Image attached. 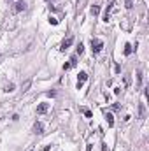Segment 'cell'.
I'll list each match as a JSON object with an SVG mask.
<instances>
[{
	"label": "cell",
	"mask_w": 149,
	"mask_h": 151,
	"mask_svg": "<svg viewBox=\"0 0 149 151\" xmlns=\"http://www.w3.org/2000/svg\"><path fill=\"white\" fill-rule=\"evenodd\" d=\"M89 44H91V49H93L95 55H98V53L103 49V42H102L100 39H91V42H89Z\"/></svg>",
	"instance_id": "1"
},
{
	"label": "cell",
	"mask_w": 149,
	"mask_h": 151,
	"mask_svg": "<svg viewBox=\"0 0 149 151\" xmlns=\"http://www.w3.org/2000/svg\"><path fill=\"white\" fill-rule=\"evenodd\" d=\"M114 5H116V2L112 0V2H110V4L107 5V9H105V12H103V21H105V23H107V21L110 19V11L114 9Z\"/></svg>",
	"instance_id": "2"
},
{
	"label": "cell",
	"mask_w": 149,
	"mask_h": 151,
	"mask_svg": "<svg viewBox=\"0 0 149 151\" xmlns=\"http://www.w3.org/2000/svg\"><path fill=\"white\" fill-rule=\"evenodd\" d=\"M86 79H88V74L86 72H79V77H77V90H81V88H83V84H84V83H86Z\"/></svg>",
	"instance_id": "3"
},
{
	"label": "cell",
	"mask_w": 149,
	"mask_h": 151,
	"mask_svg": "<svg viewBox=\"0 0 149 151\" xmlns=\"http://www.w3.org/2000/svg\"><path fill=\"white\" fill-rule=\"evenodd\" d=\"M72 42H74V37H69V39H65V41L62 42V48H60V49H62V51L69 49V48L72 46Z\"/></svg>",
	"instance_id": "4"
},
{
	"label": "cell",
	"mask_w": 149,
	"mask_h": 151,
	"mask_svg": "<svg viewBox=\"0 0 149 151\" xmlns=\"http://www.w3.org/2000/svg\"><path fill=\"white\" fill-rule=\"evenodd\" d=\"M47 109H49V104H39L37 105V114H44V112H47Z\"/></svg>",
	"instance_id": "5"
},
{
	"label": "cell",
	"mask_w": 149,
	"mask_h": 151,
	"mask_svg": "<svg viewBox=\"0 0 149 151\" xmlns=\"http://www.w3.org/2000/svg\"><path fill=\"white\" fill-rule=\"evenodd\" d=\"M14 5H16V7H14V11H16V12H19V11H25V9H26L25 0H19V2H16Z\"/></svg>",
	"instance_id": "6"
},
{
	"label": "cell",
	"mask_w": 149,
	"mask_h": 151,
	"mask_svg": "<svg viewBox=\"0 0 149 151\" xmlns=\"http://www.w3.org/2000/svg\"><path fill=\"white\" fill-rule=\"evenodd\" d=\"M42 130H44L42 123H40V121H37V123L33 125V134H39V135H40V134H42Z\"/></svg>",
	"instance_id": "7"
},
{
	"label": "cell",
	"mask_w": 149,
	"mask_h": 151,
	"mask_svg": "<svg viewBox=\"0 0 149 151\" xmlns=\"http://www.w3.org/2000/svg\"><path fill=\"white\" fill-rule=\"evenodd\" d=\"M105 119H107V125L112 128V126H114V116L110 114V112H107V114H105Z\"/></svg>",
	"instance_id": "8"
},
{
	"label": "cell",
	"mask_w": 149,
	"mask_h": 151,
	"mask_svg": "<svg viewBox=\"0 0 149 151\" xmlns=\"http://www.w3.org/2000/svg\"><path fill=\"white\" fill-rule=\"evenodd\" d=\"M139 118H146V105L139 104Z\"/></svg>",
	"instance_id": "9"
},
{
	"label": "cell",
	"mask_w": 149,
	"mask_h": 151,
	"mask_svg": "<svg viewBox=\"0 0 149 151\" xmlns=\"http://www.w3.org/2000/svg\"><path fill=\"white\" fill-rule=\"evenodd\" d=\"M132 51H133V49H132V44H130V42H126V44H125V55H126V56L132 55Z\"/></svg>",
	"instance_id": "10"
},
{
	"label": "cell",
	"mask_w": 149,
	"mask_h": 151,
	"mask_svg": "<svg viewBox=\"0 0 149 151\" xmlns=\"http://www.w3.org/2000/svg\"><path fill=\"white\" fill-rule=\"evenodd\" d=\"M12 90H14V83H9V84H5V86H4V92H5V93L12 92Z\"/></svg>",
	"instance_id": "11"
},
{
	"label": "cell",
	"mask_w": 149,
	"mask_h": 151,
	"mask_svg": "<svg viewBox=\"0 0 149 151\" xmlns=\"http://www.w3.org/2000/svg\"><path fill=\"white\" fill-rule=\"evenodd\" d=\"M98 12H100V7H98V5H93V7H91V16H96Z\"/></svg>",
	"instance_id": "12"
},
{
	"label": "cell",
	"mask_w": 149,
	"mask_h": 151,
	"mask_svg": "<svg viewBox=\"0 0 149 151\" xmlns=\"http://www.w3.org/2000/svg\"><path fill=\"white\" fill-rule=\"evenodd\" d=\"M125 7H126V9H132V7H133V2H132V0H125Z\"/></svg>",
	"instance_id": "13"
},
{
	"label": "cell",
	"mask_w": 149,
	"mask_h": 151,
	"mask_svg": "<svg viewBox=\"0 0 149 151\" xmlns=\"http://www.w3.org/2000/svg\"><path fill=\"white\" fill-rule=\"evenodd\" d=\"M69 63H70L72 67H74V65H76V63H77V55H74V56L70 58V62H69Z\"/></svg>",
	"instance_id": "14"
},
{
	"label": "cell",
	"mask_w": 149,
	"mask_h": 151,
	"mask_svg": "<svg viewBox=\"0 0 149 151\" xmlns=\"http://www.w3.org/2000/svg\"><path fill=\"white\" fill-rule=\"evenodd\" d=\"M137 81H139V84L142 83V70H137Z\"/></svg>",
	"instance_id": "15"
},
{
	"label": "cell",
	"mask_w": 149,
	"mask_h": 151,
	"mask_svg": "<svg viewBox=\"0 0 149 151\" xmlns=\"http://www.w3.org/2000/svg\"><path fill=\"white\" fill-rule=\"evenodd\" d=\"M83 112H84V116L86 118H91L93 114H91V111H89V109H83Z\"/></svg>",
	"instance_id": "16"
},
{
	"label": "cell",
	"mask_w": 149,
	"mask_h": 151,
	"mask_svg": "<svg viewBox=\"0 0 149 151\" xmlns=\"http://www.w3.org/2000/svg\"><path fill=\"white\" fill-rule=\"evenodd\" d=\"M83 53H84V46H83V44H79V48H77V55H83Z\"/></svg>",
	"instance_id": "17"
},
{
	"label": "cell",
	"mask_w": 149,
	"mask_h": 151,
	"mask_svg": "<svg viewBox=\"0 0 149 151\" xmlns=\"http://www.w3.org/2000/svg\"><path fill=\"white\" fill-rule=\"evenodd\" d=\"M49 23L51 25H58V19L56 18H49Z\"/></svg>",
	"instance_id": "18"
},
{
	"label": "cell",
	"mask_w": 149,
	"mask_h": 151,
	"mask_svg": "<svg viewBox=\"0 0 149 151\" xmlns=\"http://www.w3.org/2000/svg\"><path fill=\"white\" fill-rule=\"evenodd\" d=\"M69 69H72V65H70V63H65V65H63V70H69Z\"/></svg>",
	"instance_id": "19"
},
{
	"label": "cell",
	"mask_w": 149,
	"mask_h": 151,
	"mask_svg": "<svg viewBox=\"0 0 149 151\" xmlns=\"http://www.w3.org/2000/svg\"><path fill=\"white\" fill-rule=\"evenodd\" d=\"M7 2H9V0H7Z\"/></svg>",
	"instance_id": "20"
}]
</instances>
